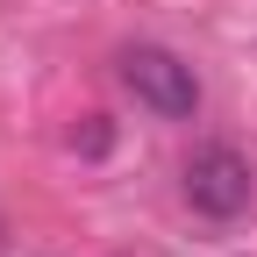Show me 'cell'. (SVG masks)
<instances>
[{"label":"cell","instance_id":"cell-1","mask_svg":"<svg viewBox=\"0 0 257 257\" xmlns=\"http://www.w3.org/2000/svg\"><path fill=\"white\" fill-rule=\"evenodd\" d=\"M114 72H121V86L136 93L150 114H165V121L200 114V72H193L179 50H165V43H121Z\"/></svg>","mask_w":257,"mask_h":257},{"label":"cell","instance_id":"cell-3","mask_svg":"<svg viewBox=\"0 0 257 257\" xmlns=\"http://www.w3.org/2000/svg\"><path fill=\"white\" fill-rule=\"evenodd\" d=\"M79 157H107V143H114V128H107V114H86V128H79Z\"/></svg>","mask_w":257,"mask_h":257},{"label":"cell","instance_id":"cell-2","mask_svg":"<svg viewBox=\"0 0 257 257\" xmlns=\"http://www.w3.org/2000/svg\"><path fill=\"white\" fill-rule=\"evenodd\" d=\"M179 186H186V207L207 214V221H236L257 200V172H250V157L236 143H200V150L186 157Z\"/></svg>","mask_w":257,"mask_h":257}]
</instances>
